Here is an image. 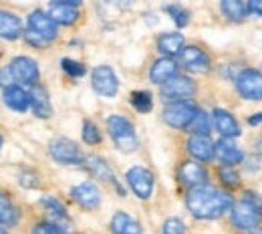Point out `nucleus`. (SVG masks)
Instances as JSON below:
<instances>
[{
    "instance_id": "79ce46f5",
    "label": "nucleus",
    "mask_w": 262,
    "mask_h": 234,
    "mask_svg": "<svg viewBox=\"0 0 262 234\" xmlns=\"http://www.w3.org/2000/svg\"><path fill=\"white\" fill-rule=\"evenodd\" d=\"M256 152H258V156H260V160H262V137L258 139V145H256Z\"/></svg>"
},
{
    "instance_id": "49530a36",
    "label": "nucleus",
    "mask_w": 262,
    "mask_h": 234,
    "mask_svg": "<svg viewBox=\"0 0 262 234\" xmlns=\"http://www.w3.org/2000/svg\"><path fill=\"white\" fill-rule=\"evenodd\" d=\"M0 147H2V135H0Z\"/></svg>"
},
{
    "instance_id": "a19ab883",
    "label": "nucleus",
    "mask_w": 262,
    "mask_h": 234,
    "mask_svg": "<svg viewBox=\"0 0 262 234\" xmlns=\"http://www.w3.org/2000/svg\"><path fill=\"white\" fill-rule=\"evenodd\" d=\"M260 121H262V113L254 115V117H248V123H250V125H256V123H260Z\"/></svg>"
},
{
    "instance_id": "72a5a7b5",
    "label": "nucleus",
    "mask_w": 262,
    "mask_h": 234,
    "mask_svg": "<svg viewBox=\"0 0 262 234\" xmlns=\"http://www.w3.org/2000/svg\"><path fill=\"white\" fill-rule=\"evenodd\" d=\"M61 65H63V71H65L67 75H71V77H83V75H85V71H87L81 63L71 61V59H63V63H61Z\"/></svg>"
},
{
    "instance_id": "f03ea898",
    "label": "nucleus",
    "mask_w": 262,
    "mask_h": 234,
    "mask_svg": "<svg viewBox=\"0 0 262 234\" xmlns=\"http://www.w3.org/2000/svg\"><path fill=\"white\" fill-rule=\"evenodd\" d=\"M107 132L111 135L113 143L117 145L119 152L123 154H133L139 147V139L135 134V127L127 117L123 115H111L107 117Z\"/></svg>"
},
{
    "instance_id": "473e14b6",
    "label": "nucleus",
    "mask_w": 262,
    "mask_h": 234,
    "mask_svg": "<svg viewBox=\"0 0 262 234\" xmlns=\"http://www.w3.org/2000/svg\"><path fill=\"white\" fill-rule=\"evenodd\" d=\"M164 234H186V224L180 218H167L164 222Z\"/></svg>"
},
{
    "instance_id": "4be33fe9",
    "label": "nucleus",
    "mask_w": 262,
    "mask_h": 234,
    "mask_svg": "<svg viewBox=\"0 0 262 234\" xmlns=\"http://www.w3.org/2000/svg\"><path fill=\"white\" fill-rule=\"evenodd\" d=\"M31 107H33L34 115H36V117H42V119L51 117V113H53L49 95H47V91H45L40 85H33V91H31Z\"/></svg>"
},
{
    "instance_id": "c756f323",
    "label": "nucleus",
    "mask_w": 262,
    "mask_h": 234,
    "mask_svg": "<svg viewBox=\"0 0 262 234\" xmlns=\"http://www.w3.org/2000/svg\"><path fill=\"white\" fill-rule=\"evenodd\" d=\"M165 12H169V14H171V18H173V23H176L178 27H186V25H188V20H190L188 10H184V8H182V6H178V4H167V6H165Z\"/></svg>"
},
{
    "instance_id": "bb28decb",
    "label": "nucleus",
    "mask_w": 262,
    "mask_h": 234,
    "mask_svg": "<svg viewBox=\"0 0 262 234\" xmlns=\"http://www.w3.org/2000/svg\"><path fill=\"white\" fill-rule=\"evenodd\" d=\"M220 6H222V12L230 20H244L246 18L248 6L244 4V0H222Z\"/></svg>"
},
{
    "instance_id": "c85d7f7f",
    "label": "nucleus",
    "mask_w": 262,
    "mask_h": 234,
    "mask_svg": "<svg viewBox=\"0 0 262 234\" xmlns=\"http://www.w3.org/2000/svg\"><path fill=\"white\" fill-rule=\"evenodd\" d=\"M131 105H133L139 113H149L151 107H154L151 93H147V91H133V93H131Z\"/></svg>"
},
{
    "instance_id": "7ed1b4c3",
    "label": "nucleus",
    "mask_w": 262,
    "mask_h": 234,
    "mask_svg": "<svg viewBox=\"0 0 262 234\" xmlns=\"http://www.w3.org/2000/svg\"><path fill=\"white\" fill-rule=\"evenodd\" d=\"M198 107L188 99H178L169 105H165L164 109V121L167 125L176 127V130H188V125L192 123L194 115H196Z\"/></svg>"
},
{
    "instance_id": "0eeeda50",
    "label": "nucleus",
    "mask_w": 262,
    "mask_h": 234,
    "mask_svg": "<svg viewBox=\"0 0 262 234\" xmlns=\"http://www.w3.org/2000/svg\"><path fill=\"white\" fill-rule=\"evenodd\" d=\"M127 184L133 194L141 200H147L154 194V174L147 167L135 166L127 172Z\"/></svg>"
},
{
    "instance_id": "f8f14e48",
    "label": "nucleus",
    "mask_w": 262,
    "mask_h": 234,
    "mask_svg": "<svg viewBox=\"0 0 262 234\" xmlns=\"http://www.w3.org/2000/svg\"><path fill=\"white\" fill-rule=\"evenodd\" d=\"M180 63H182V67L192 71V73H206L210 69L208 55L198 47H184L180 53Z\"/></svg>"
},
{
    "instance_id": "ddd939ff",
    "label": "nucleus",
    "mask_w": 262,
    "mask_h": 234,
    "mask_svg": "<svg viewBox=\"0 0 262 234\" xmlns=\"http://www.w3.org/2000/svg\"><path fill=\"white\" fill-rule=\"evenodd\" d=\"M29 29H33L34 33H38L40 36H45L47 40H55L57 38V20L42 12V10H34L29 16Z\"/></svg>"
},
{
    "instance_id": "58836bf2",
    "label": "nucleus",
    "mask_w": 262,
    "mask_h": 234,
    "mask_svg": "<svg viewBox=\"0 0 262 234\" xmlns=\"http://www.w3.org/2000/svg\"><path fill=\"white\" fill-rule=\"evenodd\" d=\"M248 10L262 16V0H248Z\"/></svg>"
},
{
    "instance_id": "c9c22d12",
    "label": "nucleus",
    "mask_w": 262,
    "mask_h": 234,
    "mask_svg": "<svg viewBox=\"0 0 262 234\" xmlns=\"http://www.w3.org/2000/svg\"><path fill=\"white\" fill-rule=\"evenodd\" d=\"M33 234H67L65 228H61L59 224H51V222H40L33 228Z\"/></svg>"
},
{
    "instance_id": "20e7f679",
    "label": "nucleus",
    "mask_w": 262,
    "mask_h": 234,
    "mask_svg": "<svg viewBox=\"0 0 262 234\" xmlns=\"http://www.w3.org/2000/svg\"><path fill=\"white\" fill-rule=\"evenodd\" d=\"M260 208L256 206V202L250 200V198H244V200L236 202L232 206V222L240 230L256 228L260 224Z\"/></svg>"
},
{
    "instance_id": "e433bc0d",
    "label": "nucleus",
    "mask_w": 262,
    "mask_h": 234,
    "mask_svg": "<svg viewBox=\"0 0 262 234\" xmlns=\"http://www.w3.org/2000/svg\"><path fill=\"white\" fill-rule=\"evenodd\" d=\"M25 40H27L29 45H33L34 49H45V47H47V42H49L45 36H40L38 33H34L33 29L25 31Z\"/></svg>"
},
{
    "instance_id": "f257e3e1",
    "label": "nucleus",
    "mask_w": 262,
    "mask_h": 234,
    "mask_svg": "<svg viewBox=\"0 0 262 234\" xmlns=\"http://www.w3.org/2000/svg\"><path fill=\"white\" fill-rule=\"evenodd\" d=\"M186 204L192 216H196L200 220H216L224 216L228 210H232L234 200L226 192H220L208 184H202V186L190 188Z\"/></svg>"
},
{
    "instance_id": "a878e982",
    "label": "nucleus",
    "mask_w": 262,
    "mask_h": 234,
    "mask_svg": "<svg viewBox=\"0 0 262 234\" xmlns=\"http://www.w3.org/2000/svg\"><path fill=\"white\" fill-rule=\"evenodd\" d=\"M85 166H87L89 174H91L93 178H97L101 182H113V172H111V167L107 166V162H105L103 158H99V156H89V158L85 160Z\"/></svg>"
},
{
    "instance_id": "a18cd8bd",
    "label": "nucleus",
    "mask_w": 262,
    "mask_h": 234,
    "mask_svg": "<svg viewBox=\"0 0 262 234\" xmlns=\"http://www.w3.org/2000/svg\"><path fill=\"white\" fill-rule=\"evenodd\" d=\"M0 234H8V230L6 228H0Z\"/></svg>"
},
{
    "instance_id": "9d476101",
    "label": "nucleus",
    "mask_w": 262,
    "mask_h": 234,
    "mask_svg": "<svg viewBox=\"0 0 262 234\" xmlns=\"http://www.w3.org/2000/svg\"><path fill=\"white\" fill-rule=\"evenodd\" d=\"M10 73L14 77V81L23 83V85H36L40 73H38V65L34 63L31 57H16L12 59V63L8 65Z\"/></svg>"
},
{
    "instance_id": "aec40b11",
    "label": "nucleus",
    "mask_w": 262,
    "mask_h": 234,
    "mask_svg": "<svg viewBox=\"0 0 262 234\" xmlns=\"http://www.w3.org/2000/svg\"><path fill=\"white\" fill-rule=\"evenodd\" d=\"M173 75H178V63L173 61V57H162V59H158L151 65V69H149V79L154 83H158V85L165 83Z\"/></svg>"
},
{
    "instance_id": "412c9836",
    "label": "nucleus",
    "mask_w": 262,
    "mask_h": 234,
    "mask_svg": "<svg viewBox=\"0 0 262 234\" xmlns=\"http://www.w3.org/2000/svg\"><path fill=\"white\" fill-rule=\"evenodd\" d=\"M23 34H25V31H23L20 18L12 12H8V10H0V38L14 40Z\"/></svg>"
},
{
    "instance_id": "5701e85b",
    "label": "nucleus",
    "mask_w": 262,
    "mask_h": 234,
    "mask_svg": "<svg viewBox=\"0 0 262 234\" xmlns=\"http://www.w3.org/2000/svg\"><path fill=\"white\" fill-rule=\"evenodd\" d=\"M20 218V212L16 208V204L12 202V198L0 190V224L2 226H16Z\"/></svg>"
},
{
    "instance_id": "9b49d317",
    "label": "nucleus",
    "mask_w": 262,
    "mask_h": 234,
    "mask_svg": "<svg viewBox=\"0 0 262 234\" xmlns=\"http://www.w3.org/2000/svg\"><path fill=\"white\" fill-rule=\"evenodd\" d=\"M71 198L85 210H95L101 204V192L93 182H83L71 188Z\"/></svg>"
},
{
    "instance_id": "ea45409f",
    "label": "nucleus",
    "mask_w": 262,
    "mask_h": 234,
    "mask_svg": "<svg viewBox=\"0 0 262 234\" xmlns=\"http://www.w3.org/2000/svg\"><path fill=\"white\" fill-rule=\"evenodd\" d=\"M111 6H115V8H119V10H125V8H129L131 4H133V0H107Z\"/></svg>"
},
{
    "instance_id": "dca6fc26",
    "label": "nucleus",
    "mask_w": 262,
    "mask_h": 234,
    "mask_svg": "<svg viewBox=\"0 0 262 234\" xmlns=\"http://www.w3.org/2000/svg\"><path fill=\"white\" fill-rule=\"evenodd\" d=\"M49 14L57 20V25H75L79 18V10L69 0H53L49 4Z\"/></svg>"
},
{
    "instance_id": "2f4dec72",
    "label": "nucleus",
    "mask_w": 262,
    "mask_h": 234,
    "mask_svg": "<svg viewBox=\"0 0 262 234\" xmlns=\"http://www.w3.org/2000/svg\"><path fill=\"white\" fill-rule=\"evenodd\" d=\"M83 141H85L87 145H97L99 141H101V134H99L95 123L85 121V125H83Z\"/></svg>"
},
{
    "instance_id": "393cba45",
    "label": "nucleus",
    "mask_w": 262,
    "mask_h": 234,
    "mask_svg": "<svg viewBox=\"0 0 262 234\" xmlns=\"http://www.w3.org/2000/svg\"><path fill=\"white\" fill-rule=\"evenodd\" d=\"M111 230L113 234H143L141 226L125 212H117L111 218Z\"/></svg>"
},
{
    "instance_id": "4c0bfd02",
    "label": "nucleus",
    "mask_w": 262,
    "mask_h": 234,
    "mask_svg": "<svg viewBox=\"0 0 262 234\" xmlns=\"http://www.w3.org/2000/svg\"><path fill=\"white\" fill-rule=\"evenodd\" d=\"M20 184L27 186V188H36L38 186V178H36V174H33V172H27V174L20 176Z\"/></svg>"
},
{
    "instance_id": "7c9ffc66",
    "label": "nucleus",
    "mask_w": 262,
    "mask_h": 234,
    "mask_svg": "<svg viewBox=\"0 0 262 234\" xmlns=\"http://www.w3.org/2000/svg\"><path fill=\"white\" fill-rule=\"evenodd\" d=\"M40 202H42V206H45V208H47V210H49V212H51L55 218H65V216H67L65 206L57 200V198H53V196H45Z\"/></svg>"
},
{
    "instance_id": "c03bdc74",
    "label": "nucleus",
    "mask_w": 262,
    "mask_h": 234,
    "mask_svg": "<svg viewBox=\"0 0 262 234\" xmlns=\"http://www.w3.org/2000/svg\"><path fill=\"white\" fill-rule=\"evenodd\" d=\"M69 2H71V4H75V6H77V4H81V0H69Z\"/></svg>"
},
{
    "instance_id": "6ab92c4d",
    "label": "nucleus",
    "mask_w": 262,
    "mask_h": 234,
    "mask_svg": "<svg viewBox=\"0 0 262 234\" xmlns=\"http://www.w3.org/2000/svg\"><path fill=\"white\" fill-rule=\"evenodd\" d=\"M178 176H180L182 184H186V186H190V188L206 184V178H208V174H206L204 166L198 164V162H184V164L180 166Z\"/></svg>"
},
{
    "instance_id": "423d86ee",
    "label": "nucleus",
    "mask_w": 262,
    "mask_h": 234,
    "mask_svg": "<svg viewBox=\"0 0 262 234\" xmlns=\"http://www.w3.org/2000/svg\"><path fill=\"white\" fill-rule=\"evenodd\" d=\"M91 85L101 97H115L117 89H119V81L117 75L113 73V69L107 65H99L91 73Z\"/></svg>"
},
{
    "instance_id": "6e6552de",
    "label": "nucleus",
    "mask_w": 262,
    "mask_h": 234,
    "mask_svg": "<svg viewBox=\"0 0 262 234\" xmlns=\"http://www.w3.org/2000/svg\"><path fill=\"white\" fill-rule=\"evenodd\" d=\"M162 95L165 99H188L196 93V83L190 77H182V75H173L171 79H167L162 83Z\"/></svg>"
},
{
    "instance_id": "f3484780",
    "label": "nucleus",
    "mask_w": 262,
    "mask_h": 234,
    "mask_svg": "<svg viewBox=\"0 0 262 234\" xmlns=\"http://www.w3.org/2000/svg\"><path fill=\"white\" fill-rule=\"evenodd\" d=\"M216 158L220 160L222 166L234 167L236 164H240L244 160V154L236 143H232L228 137H224V139H220L216 143Z\"/></svg>"
},
{
    "instance_id": "f704fd0d",
    "label": "nucleus",
    "mask_w": 262,
    "mask_h": 234,
    "mask_svg": "<svg viewBox=\"0 0 262 234\" xmlns=\"http://www.w3.org/2000/svg\"><path fill=\"white\" fill-rule=\"evenodd\" d=\"M220 178H222V182H224L228 188H236V186L240 184L238 174H236L230 166H222V169H220Z\"/></svg>"
},
{
    "instance_id": "cd10ccee",
    "label": "nucleus",
    "mask_w": 262,
    "mask_h": 234,
    "mask_svg": "<svg viewBox=\"0 0 262 234\" xmlns=\"http://www.w3.org/2000/svg\"><path fill=\"white\" fill-rule=\"evenodd\" d=\"M188 132L198 134V135H208L210 132H212V121H210V117H208L206 111L198 109L196 115H194V119H192V123L188 125Z\"/></svg>"
},
{
    "instance_id": "37998d69",
    "label": "nucleus",
    "mask_w": 262,
    "mask_h": 234,
    "mask_svg": "<svg viewBox=\"0 0 262 234\" xmlns=\"http://www.w3.org/2000/svg\"><path fill=\"white\" fill-rule=\"evenodd\" d=\"M246 234H262V228H250Z\"/></svg>"
},
{
    "instance_id": "39448f33",
    "label": "nucleus",
    "mask_w": 262,
    "mask_h": 234,
    "mask_svg": "<svg viewBox=\"0 0 262 234\" xmlns=\"http://www.w3.org/2000/svg\"><path fill=\"white\" fill-rule=\"evenodd\" d=\"M51 156L55 162L63 164V166H77V164H83L85 158L79 150V145L67 137H55L51 141Z\"/></svg>"
},
{
    "instance_id": "1a4fd4ad",
    "label": "nucleus",
    "mask_w": 262,
    "mask_h": 234,
    "mask_svg": "<svg viewBox=\"0 0 262 234\" xmlns=\"http://www.w3.org/2000/svg\"><path fill=\"white\" fill-rule=\"evenodd\" d=\"M236 87L244 99H262V75L254 69H244L236 79Z\"/></svg>"
},
{
    "instance_id": "b1692460",
    "label": "nucleus",
    "mask_w": 262,
    "mask_h": 234,
    "mask_svg": "<svg viewBox=\"0 0 262 234\" xmlns=\"http://www.w3.org/2000/svg\"><path fill=\"white\" fill-rule=\"evenodd\" d=\"M158 49L165 57H176L184 49V34L180 33H164L158 38Z\"/></svg>"
},
{
    "instance_id": "a211bd4d",
    "label": "nucleus",
    "mask_w": 262,
    "mask_h": 234,
    "mask_svg": "<svg viewBox=\"0 0 262 234\" xmlns=\"http://www.w3.org/2000/svg\"><path fill=\"white\" fill-rule=\"evenodd\" d=\"M4 103L16 113H25L31 107V93H27L20 85H8L4 89Z\"/></svg>"
},
{
    "instance_id": "4468645a",
    "label": "nucleus",
    "mask_w": 262,
    "mask_h": 234,
    "mask_svg": "<svg viewBox=\"0 0 262 234\" xmlns=\"http://www.w3.org/2000/svg\"><path fill=\"white\" fill-rule=\"evenodd\" d=\"M188 152L198 162H210L216 156V143H212V139L208 135L192 134V137L188 139Z\"/></svg>"
},
{
    "instance_id": "2eb2a0df",
    "label": "nucleus",
    "mask_w": 262,
    "mask_h": 234,
    "mask_svg": "<svg viewBox=\"0 0 262 234\" xmlns=\"http://www.w3.org/2000/svg\"><path fill=\"white\" fill-rule=\"evenodd\" d=\"M212 123H214V127H216V132L222 135V137H238L240 135V125H238V121L234 119V115L226 111V109H214V113H212Z\"/></svg>"
}]
</instances>
